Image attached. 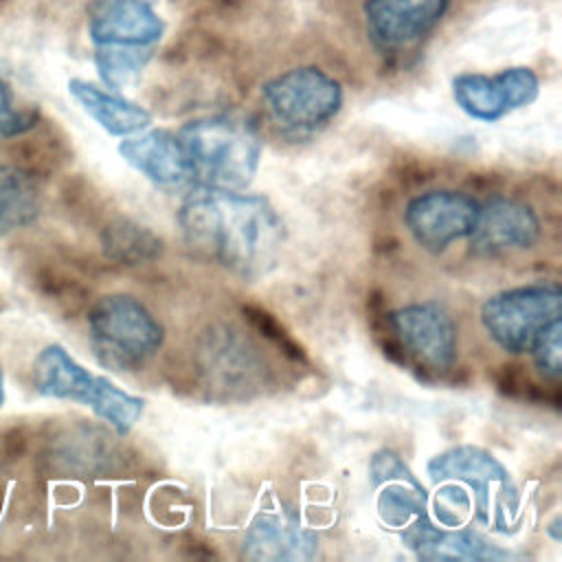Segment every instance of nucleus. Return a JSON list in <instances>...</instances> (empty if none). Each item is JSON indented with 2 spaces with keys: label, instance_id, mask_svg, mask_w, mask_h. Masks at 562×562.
<instances>
[{
  "label": "nucleus",
  "instance_id": "1",
  "mask_svg": "<svg viewBox=\"0 0 562 562\" xmlns=\"http://www.w3.org/2000/svg\"><path fill=\"white\" fill-rule=\"evenodd\" d=\"M178 226L191 250L244 279L266 274L285 241V224L268 198L213 184L187 193Z\"/></svg>",
  "mask_w": 562,
  "mask_h": 562
},
{
  "label": "nucleus",
  "instance_id": "2",
  "mask_svg": "<svg viewBox=\"0 0 562 562\" xmlns=\"http://www.w3.org/2000/svg\"><path fill=\"white\" fill-rule=\"evenodd\" d=\"M481 0H312L316 26L382 70H404Z\"/></svg>",
  "mask_w": 562,
  "mask_h": 562
},
{
  "label": "nucleus",
  "instance_id": "3",
  "mask_svg": "<svg viewBox=\"0 0 562 562\" xmlns=\"http://www.w3.org/2000/svg\"><path fill=\"white\" fill-rule=\"evenodd\" d=\"M268 125L290 140L323 132L345 105V86L316 59H296L274 68L257 86Z\"/></svg>",
  "mask_w": 562,
  "mask_h": 562
},
{
  "label": "nucleus",
  "instance_id": "4",
  "mask_svg": "<svg viewBox=\"0 0 562 562\" xmlns=\"http://www.w3.org/2000/svg\"><path fill=\"white\" fill-rule=\"evenodd\" d=\"M202 184L246 189L261 160V132L255 123L233 114H206L176 130Z\"/></svg>",
  "mask_w": 562,
  "mask_h": 562
},
{
  "label": "nucleus",
  "instance_id": "5",
  "mask_svg": "<svg viewBox=\"0 0 562 562\" xmlns=\"http://www.w3.org/2000/svg\"><path fill=\"white\" fill-rule=\"evenodd\" d=\"M31 384L42 397L88 406L119 435H127L145 408L143 397L127 393L105 375L92 373L59 342L44 345L35 353L31 362Z\"/></svg>",
  "mask_w": 562,
  "mask_h": 562
},
{
  "label": "nucleus",
  "instance_id": "6",
  "mask_svg": "<svg viewBox=\"0 0 562 562\" xmlns=\"http://www.w3.org/2000/svg\"><path fill=\"white\" fill-rule=\"evenodd\" d=\"M86 323L92 356L112 371L140 369L165 340L158 318L136 296L123 292L97 299Z\"/></svg>",
  "mask_w": 562,
  "mask_h": 562
},
{
  "label": "nucleus",
  "instance_id": "7",
  "mask_svg": "<svg viewBox=\"0 0 562 562\" xmlns=\"http://www.w3.org/2000/svg\"><path fill=\"white\" fill-rule=\"evenodd\" d=\"M562 290L558 281H533L501 290L481 305V325L507 353H529L538 336L560 318Z\"/></svg>",
  "mask_w": 562,
  "mask_h": 562
},
{
  "label": "nucleus",
  "instance_id": "8",
  "mask_svg": "<svg viewBox=\"0 0 562 562\" xmlns=\"http://www.w3.org/2000/svg\"><path fill=\"white\" fill-rule=\"evenodd\" d=\"M426 474L432 483H461L472 496V514L483 525L494 522L492 507L498 501H505L512 509H516V487L509 479V472L485 448L470 443L452 446L428 461Z\"/></svg>",
  "mask_w": 562,
  "mask_h": 562
},
{
  "label": "nucleus",
  "instance_id": "9",
  "mask_svg": "<svg viewBox=\"0 0 562 562\" xmlns=\"http://www.w3.org/2000/svg\"><path fill=\"white\" fill-rule=\"evenodd\" d=\"M450 92L465 116L496 123L538 99L540 77L529 66H509L494 75L459 72L452 77Z\"/></svg>",
  "mask_w": 562,
  "mask_h": 562
},
{
  "label": "nucleus",
  "instance_id": "10",
  "mask_svg": "<svg viewBox=\"0 0 562 562\" xmlns=\"http://www.w3.org/2000/svg\"><path fill=\"white\" fill-rule=\"evenodd\" d=\"M86 31L92 48L156 53L167 24L154 0H90Z\"/></svg>",
  "mask_w": 562,
  "mask_h": 562
},
{
  "label": "nucleus",
  "instance_id": "11",
  "mask_svg": "<svg viewBox=\"0 0 562 562\" xmlns=\"http://www.w3.org/2000/svg\"><path fill=\"white\" fill-rule=\"evenodd\" d=\"M404 351L428 371H448L457 360L459 334L452 314L437 301L408 303L389 314Z\"/></svg>",
  "mask_w": 562,
  "mask_h": 562
},
{
  "label": "nucleus",
  "instance_id": "12",
  "mask_svg": "<svg viewBox=\"0 0 562 562\" xmlns=\"http://www.w3.org/2000/svg\"><path fill=\"white\" fill-rule=\"evenodd\" d=\"M481 204L457 189H432L415 195L404 209V226L424 250L439 255L450 244L470 237Z\"/></svg>",
  "mask_w": 562,
  "mask_h": 562
},
{
  "label": "nucleus",
  "instance_id": "13",
  "mask_svg": "<svg viewBox=\"0 0 562 562\" xmlns=\"http://www.w3.org/2000/svg\"><path fill=\"white\" fill-rule=\"evenodd\" d=\"M542 226L536 211L518 200L494 198L479 209L470 233V246L476 255L496 257L527 250L540 239Z\"/></svg>",
  "mask_w": 562,
  "mask_h": 562
},
{
  "label": "nucleus",
  "instance_id": "14",
  "mask_svg": "<svg viewBox=\"0 0 562 562\" xmlns=\"http://www.w3.org/2000/svg\"><path fill=\"white\" fill-rule=\"evenodd\" d=\"M369 474L378 490V516L386 527L404 529L419 516H426L428 494L400 454L393 450H378L371 459Z\"/></svg>",
  "mask_w": 562,
  "mask_h": 562
},
{
  "label": "nucleus",
  "instance_id": "15",
  "mask_svg": "<svg viewBox=\"0 0 562 562\" xmlns=\"http://www.w3.org/2000/svg\"><path fill=\"white\" fill-rule=\"evenodd\" d=\"M121 158L158 187H182L193 182L195 171L176 132L147 127L119 143Z\"/></svg>",
  "mask_w": 562,
  "mask_h": 562
},
{
  "label": "nucleus",
  "instance_id": "16",
  "mask_svg": "<svg viewBox=\"0 0 562 562\" xmlns=\"http://www.w3.org/2000/svg\"><path fill=\"white\" fill-rule=\"evenodd\" d=\"M404 544L422 560H507L514 553L465 527H437L428 514L404 527Z\"/></svg>",
  "mask_w": 562,
  "mask_h": 562
},
{
  "label": "nucleus",
  "instance_id": "17",
  "mask_svg": "<svg viewBox=\"0 0 562 562\" xmlns=\"http://www.w3.org/2000/svg\"><path fill=\"white\" fill-rule=\"evenodd\" d=\"M318 536L301 525L292 512H261L244 533L241 551L248 560H310Z\"/></svg>",
  "mask_w": 562,
  "mask_h": 562
},
{
  "label": "nucleus",
  "instance_id": "18",
  "mask_svg": "<svg viewBox=\"0 0 562 562\" xmlns=\"http://www.w3.org/2000/svg\"><path fill=\"white\" fill-rule=\"evenodd\" d=\"M68 94L103 132L116 138L138 134L154 121L151 112L140 103L81 77L68 81Z\"/></svg>",
  "mask_w": 562,
  "mask_h": 562
},
{
  "label": "nucleus",
  "instance_id": "19",
  "mask_svg": "<svg viewBox=\"0 0 562 562\" xmlns=\"http://www.w3.org/2000/svg\"><path fill=\"white\" fill-rule=\"evenodd\" d=\"M44 206L40 182L24 167L0 162V237L31 226Z\"/></svg>",
  "mask_w": 562,
  "mask_h": 562
},
{
  "label": "nucleus",
  "instance_id": "20",
  "mask_svg": "<svg viewBox=\"0 0 562 562\" xmlns=\"http://www.w3.org/2000/svg\"><path fill=\"white\" fill-rule=\"evenodd\" d=\"M103 252L125 266L147 263L160 257L162 239L151 233L147 226H140L132 220H116L101 233Z\"/></svg>",
  "mask_w": 562,
  "mask_h": 562
},
{
  "label": "nucleus",
  "instance_id": "21",
  "mask_svg": "<svg viewBox=\"0 0 562 562\" xmlns=\"http://www.w3.org/2000/svg\"><path fill=\"white\" fill-rule=\"evenodd\" d=\"M40 110L22 103L7 77L0 72V138L24 136L40 125Z\"/></svg>",
  "mask_w": 562,
  "mask_h": 562
},
{
  "label": "nucleus",
  "instance_id": "22",
  "mask_svg": "<svg viewBox=\"0 0 562 562\" xmlns=\"http://www.w3.org/2000/svg\"><path fill=\"white\" fill-rule=\"evenodd\" d=\"M435 496V518L443 527H463V522L472 516V496L470 492L454 481L437 483Z\"/></svg>",
  "mask_w": 562,
  "mask_h": 562
},
{
  "label": "nucleus",
  "instance_id": "23",
  "mask_svg": "<svg viewBox=\"0 0 562 562\" xmlns=\"http://www.w3.org/2000/svg\"><path fill=\"white\" fill-rule=\"evenodd\" d=\"M536 369L549 378L558 380L562 373V318L553 321L533 342L531 351Z\"/></svg>",
  "mask_w": 562,
  "mask_h": 562
},
{
  "label": "nucleus",
  "instance_id": "24",
  "mask_svg": "<svg viewBox=\"0 0 562 562\" xmlns=\"http://www.w3.org/2000/svg\"><path fill=\"white\" fill-rule=\"evenodd\" d=\"M7 404V380H4V369L0 360V408Z\"/></svg>",
  "mask_w": 562,
  "mask_h": 562
},
{
  "label": "nucleus",
  "instance_id": "25",
  "mask_svg": "<svg viewBox=\"0 0 562 562\" xmlns=\"http://www.w3.org/2000/svg\"><path fill=\"white\" fill-rule=\"evenodd\" d=\"M558 525H560V518H555V520L551 522V527H549V531H551L553 540H560V533H558Z\"/></svg>",
  "mask_w": 562,
  "mask_h": 562
}]
</instances>
